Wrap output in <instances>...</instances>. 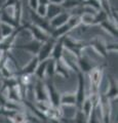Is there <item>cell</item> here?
<instances>
[{
	"mask_svg": "<svg viewBox=\"0 0 118 123\" xmlns=\"http://www.w3.org/2000/svg\"><path fill=\"white\" fill-rule=\"evenodd\" d=\"M89 76V91H90V98L98 97L100 95V87L102 84V80L104 77V66H100L93 69L90 72L87 73Z\"/></svg>",
	"mask_w": 118,
	"mask_h": 123,
	"instance_id": "6da1fadb",
	"label": "cell"
},
{
	"mask_svg": "<svg viewBox=\"0 0 118 123\" xmlns=\"http://www.w3.org/2000/svg\"><path fill=\"white\" fill-rule=\"evenodd\" d=\"M89 44L87 42H83L81 40L74 39L70 36L66 35L64 37V48L72 52L77 57L80 56L81 52L84 50L86 47H88Z\"/></svg>",
	"mask_w": 118,
	"mask_h": 123,
	"instance_id": "7a4b0ae2",
	"label": "cell"
},
{
	"mask_svg": "<svg viewBox=\"0 0 118 123\" xmlns=\"http://www.w3.org/2000/svg\"><path fill=\"white\" fill-rule=\"evenodd\" d=\"M112 102L110 98L105 97L104 94H100L99 98L98 109L101 112V120L103 123H110L111 122V114H112Z\"/></svg>",
	"mask_w": 118,
	"mask_h": 123,
	"instance_id": "3957f363",
	"label": "cell"
},
{
	"mask_svg": "<svg viewBox=\"0 0 118 123\" xmlns=\"http://www.w3.org/2000/svg\"><path fill=\"white\" fill-rule=\"evenodd\" d=\"M44 82H45V86H46L48 102L50 104V106H52L54 108H61V104H60L61 94L56 90L54 81H52V78H48L47 81H44Z\"/></svg>",
	"mask_w": 118,
	"mask_h": 123,
	"instance_id": "277c9868",
	"label": "cell"
},
{
	"mask_svg": "<svg viewBox=\"0 0 118 123\" xmlns=\"http://www.w3.org/2000/svg\"><path fill=\"white\" fill-rule=\"evenodd\" d=\"M77 65H78L79 71L82 72L83 74H86V73L90 72L93 69L99 66L97 63H94V61L90 56L83 53V51L81 52L80 56L77 59Z\"/></svg>",
	"mask_w": 118,
	"mask_h": 123,
	"instance_id": "5b68a950",
	"label": "cell"
},
{
	"mask_svg": "<svg viewBox=\"0 0 118 123\" xmlns=\"http://www.w3.org/2000/svg\"><path fill=\"white\" fill-rule=\"evenodd\" d=\"M24 26H25V29L28 30L30 35L33 37V39H35L37 41L44 42L50 37V35H49L47 32H45L44 30L39 28V27L36 26V25L32 24V23H28V24H26Z\"/></svg>",
	"mask_w": 118,
	"mask_h": 123,
	"instance_id": "8992f818",
	"label": "cell"
},
{
	"mask_svg": "<svg viewBox=\"0 0 118 123\" xmlns=\"http://www.w3.org/2000/svg\"><path fill=\"white\" fill-rule=\"evenodd\" d=\"M56 40L55 38L52 37H49L46 41L42 42V44L40 46V49L37 53V57H38V61L41 62V61H45V60H48L51 55V51H52V48H54V45L56 43Z\"/></svg>",
	"mask_w": 118,
	"mask_h": 123,
	"instance_id": "52a82bcc",
	"label": "cell"
},
{
	"mask_svg": "<svg viewBox=\"0 0 118 123\" xmlns=\"http://www.w3.org/2000/svg\"><path fill=\"white\" fill-rule=\"evenodd\" d=\"M77 74V78H78V87H77V91H76V101H77V105L76 108L80 109V107L82 105L83 101L86 98V91H85V79H84V74L82 72L79 71Z\"/></svg>",
	"mask_w": 118,
	"mask_h": 123,
	"instance_id": "ba28073f",
	"label": "cell"
},
{
	"mask_svg": "<svg viewBox=\"0 0 118 123\" xmlns=\"http://www.w3.org/2000/svg\"><path fill=\"white\" fill-rule=\"evenodd\" d=\"M30 15H31L32 24L38 26L39 28L44 30L45 32H47L49 35H50L54 29H52L51 26L49 25V21L47 20L46 18H43V17H40V15H38L35 12V10H33V9H30Z\"/></svg>",
	"mask_w": 118,
	"mask_h": 123,
	"instance_id": "9c48e42d",
	"label": "cell"
},
{
	"mask_svg": "<svg viewBox=\"0 0 118 123\" xmlns=\"http://www.w3.org/2000/svg\"><path fill=\"white\" fill-rule=\"evenodd\" d=\"M42 44V42L40 41H37L35 39H32L30 40L29 42L25 44H21V45H13L12 48H18V49H23V50H26L30 52L32 55H37L38 51L40 49V46Z\"/></svg>",
	"mask_w": 118,
	"mask_h": 123,
	"instance_id": "30bf717a",
	"label": "cell"
},
{
	"mask_svg": "<svg viewBox=\"0 0 118 123\" xmlns=\"http://www.w3.org/2000/svg\"><path fill=\"white\" fill-rule=\"evenodd\" d=\"M38 63H39V61H38L37 55H33V57L30 60V62L26 65L25 67H23L22 69H19V71L17 72L16 76H24V75L31 76V75H34Z\"/></svg>",
	"mask_w": 118,
	"mask_h": 123,
	"instance_id": "8fae6325",
	"label": "cell"
},
{
	"mask_svg": "<svg viewBox=\"0 0 118 123\" xmlns=\"http://www.w3.org/2000/svg\"><path fill=\"white\" fill-rule=\"evenodd\" d=\"M35 98L37 102H48V95L44 80L37 79V83L35 86Z\"/></svg>",
	"mask_w": 118,
	"mask_h": 123,
	"instance_id": "7c38bea8",
	"label": "cell"
},
{
	"mask_svg": "<svg viewBox=\"0 0 118 123\" xmlns=\"http://www.w3.org/2000/svg\"><path fill=\"white\" fill-rule=\"evenodd\" d=\"M89 46L94 49V51L98 52V55H100L103 57H107V49H106V42L102 39V38H94L89 42Z\"/></svg>",
	"mask_w": 118,
	"mask_h": 123,
	"instance_id": "4fadbf2b",
	"label": "cell"
},
{
	"mask_svg": "<svg viewBox=\"0 0 118 123\" xmlns=\"http://www.w3.org/2000/svg\"><path fill=\"white\" fill-rule=\"evenodd\" d=\"M70 68L65 64V62L60 59L56 61V69H55V74L61 76L64 79H69L70 78Z\"/></svg>",
	"mask_w": 118,
	"mask_h": 123,
	"instance_id": "5bb4252c",
	"label": "cell"
},
{
	"mask_svg": "<svg viewBox=\"0 0 118 123\" xmlns=\"http://www.w3.org/2000/svg\"><path fill=\"white\" fill-rule=\"evenodd\" d=\"M69 17H70V13L65 10V11H63V12L59 13L58 15H56L55 18H52L51 20H49V25L51 26L52 29L59 28V27L63 26L64 24H66Z\"/></svg>",
	"mask_w": 118,
	"mask_h": 123,
	"instance_id": "9a60e30c",
	"label": "cell"
},
{
	"mask_svg": "<svg viewBox=\"0 0 118 123\" xmlns=\"http://www.w3.org/2000/svg\"><path fill=\"white\" fill-rule=\"evenodd\" d=\"M108 78H109V88L104 93V95L110 98L111 101H114V99H117V95H118L117 82L111 75H108Z\"/></svg>",
	"mask_w": 118,
	"mask_h": 123,
	"instance_id": "2e32d148",
	"label": "cell"
},
{
	"mask_svg": "<svg viewBox=\"0 0 118 123\" xmlns=\"http://www.w3.org/2000/svg\"><path fill=\"white\" fill-rule=\"evenodd\" d=\"M64 37H61V38H59V39H56V43L54 45V48H52L50 57L56 60V61L60 60L63 55V52H64Z\"/></svg>",
	"mask_w": 118,
	"mask_h": 123,
	"instance_id": "e0dca14e",
	"label": "cell"
},
{
	"mask_svg": "<svg viewBox=\"0 0 118 123\" xmlns=\"http://www.w3.org/2000/svg\"><path fill=\"white\" fill-rule=\"evenodd\" d=\"M100 26L109 34V35H111L114 38H117V34H118L117 33V23L108 18V20L101 23Z\"/></svg>",
	"mask_w": 118,
	"mask_h": 123,
	"instance_id": "ac0fdd59",
	"label": "cell"
},
{
	"mask_svg": "<svg viewBox=\"0 0 118 123\" xmlns=\"http://www.w3.org/2000/svg\"><path fill=\"white\" fill-rule=\"evenodd\" d=\"M60 104L61 107L67 106V107H76L77 101H76V94L75 93H63L60 97Z\"/></svg>",
	"mask_w": 118,
	"mask_h": 123,
	"instance_id": "d6986e66",
	"label": "cell"
},
{
	"mask_svg": "<svg viewBox=\"0 0 118 123\" xmlns=\"http://www.w3.org/2000/svg\"><path fill=\"white\" fill-rule=\"evenodd\" d=\"M65 11V9L62 7L61 4H54V3H48L47 4V8H46V15L45 18L47 20H51L52 18H55L56 15H58L59 13Z\"/></svg>",
	"mask_w": 118,
	"mask_h": 123,
	"instance_id": "ffe728a7",
	"label": "cell"
},
{
	"mask_svg": "<svg viewBox=\"0 0 118 123\" xmlns=\"http://www.w3.org/2000/svg\"><path fill=\"white\" fill-rule=\"evenodd\" d=\"M69 32H71V29L66 23V24H64L63 26H61V27H59V28H56V29L52 30V32L50 34V37L55 38V39H59V38H61V37H64V36L68 35Z\"/></svg>",
	"mask_w": 118,
	"mask_h": 123,
	"instance_id": "44dd1931",
	"label": "cell"
},
{
	"mask_svg": "<svg viewBox=\"0 0 118 123\" xmlns=\"http://www.w3.org/2000/svg\"><path fill=\"white\" fill-rule=\"evenodd\" d=\"M47 61H48V60H45V61H41V62H39V63H38L37 68H36V70H35V73H34V75L36 76L37 79H39V80H44V78L46 77Z\"/></svg>",
	"mask_w": 118,
	"mask_h": 123,
	"instance_id": "7402d4cb",
	"label": "cell"
},
{
	"mask_svg": "<svg viewBox=\"0 0 118 123\" xmlns=\"http://www.w3.org/2000/svg\"><path fill=\"white\" fill-rule=\"evenodd\" d=\"M0 22L5 23V24H8L10 26H12L13 28H19L14 18H12V15H10L9 13H7L4 9L1 10V14H0Z\"/></svg>",
	"mask_w": 118,
	"mask_h": 123,
	"instance_id": "603a6c76",
	"label": "cell"
},
{
	"mask_svg": "<svg viewBox=\"0 0 118 123\" xmlns=\"http://www.w3.org/2000/svg\"><path fill=\"white\" fill-rule=\"evenodd\" d=\"M108 18H109V17H108V14H107V12H106L105 10H103V9L98 10L97 12L94 13V15H93V26L100 25L101 23H103V22L106 21V20H108Z\"/></svg>",
	"mask_w": 118,
	"mask_h": 123,
	"instance_id": "cb8c5ba5",
	"label": "cell"
},
{
	"mask_svg": "<svg viewBox=\"0 0 118 123\" xmlns=\"http://www.w3.org/2000/svg\"><path fill=\"white\" fill-rule=\"evenodd\" d=\"M93 102H91L90 98L89 97H86L85 99L83 101L81 107H80V110L83 112V114L86 116V118H88L89 114L91 112V110H93Z\"/></svg>",
	"mask_w": 118,
	"mask_h": 123,
	"instance_id": "d4e9b609",
	"label": "cell"
},
{
	"mask_svg": "<svg viewBox=\"0 0 118 123\" xmlns=\"http://www.w3.org/2000/svg\"><path fill=\"white\" fill-rule=\"evenodd\" d=\"M67 24H68V26L70 27L71 31L76 29V28H78V27L81 25L80 15H78V14H70V17H69V18H68V21H67Z\"/></svg>",
	"mask_w": 118,
	"mask_h": 123,
	"instance_id": "484cf974",
	"label": "cell"
},
{
	"mask_svg": "<svg viewBox=\"0 0 118 123\" xmlns=\"http://www.w3.org/2000/svg\"><path fill=\"white\" fill-rule=\"evenodd\" d=\"M17 28H13L12 26H10L8 24H5V23L0 22V34H1L2 38H5L7 36L11 35Z\"/></svg>",
	"mask_w": 118,
	"mask_h": 123,
	"instance_id": "4316f807",
	"label": "cell"
},
{
	"mask_svg": "<svg viewBox=\"0 0 118 123\" xmlns=\"http://www.w3.org/2000/svg\"><path fill=\"white\" fill-rule=\"evenodd\" d=\"M68 123H88V122H87V118L83 114L82 111L80 109H77L74 117L70 121H68Z\"/></svg>",
	"mask_w": 118,
	"mask_h": 123,
	"instance_id": "83f0119b",
	"label": "cell"
},
{
	"mask_svg": "<svg viewBox=\"0 0 118 123\" xmlns=\"http://www.w3.org/2000/svg\"><path fill=\"white\" fill-rule=\"evenodd\" d=\"M80 4H82V3L80 1H78V0H64L61 5H62V7L66 11H70L71 9L75 8V7H77Z\"/></svg>",
	"mask_w": 118,
	"mask_h": 123,
	"instance_id": "f1b7e54d",
	"label": "cell"
},
{
	"mask_svg": "<svg viewBox=\"0 0 118 123\" xmlns=\"http://www.w3.org/2000/svg\"><path fill=\"white\" fill-rule=\"evenodd\" d=\"M55 69H56V60L49 57L47 61V66H46V76L48 78H52L54 77Z\"/></svg>",
	"mask_w": 118,
	"mask_h": 123,
	"instance_id": "f546056e",
	"label": "cell"
},
{
	"mask_svg": "<svg viewBox=\"0 0 118 123\" xmlns=\"http://www.w3.org/2000/svg\"><path fill=\"white\" fill-rule=\"evenodd\" d=\"M87 122L88 123H101L100 120H99V115L97 113L96 106H93V110H91L89 116H88V118H87Z\"/></svg>",
	"mask_w": 118,
	"mask_h": 123,
	"instance_id": "4dcf8cb0",
	"label": "cell"
},
{
	"mask_svg": "<svg viewBox=\"0 0 118 123\" xmlns=\"http://www.w3.org/2000/svg\"><path fill=\"white\" fill-rule=\"evenodd\" d=\"M46 8H47V4H38V6L35 9V12L38 15H40V17L45 18V15H46Z\"/></svg>",
	"mask_w": 118,
	"mask_h": 123,
	"instance_id": "1f68e13d",
	"label": "cell"
},
{
	"mask_svg": "<svg viewBox=\"0 0 118 123\" xmlns=\"http://www.w3.org/2000/svg\"><path fill=\"white\" fill-rule=\"evenodd\" d=\"M106 49H107V52H109V51L117 52V50H118L117 43H106Z\"/></svg>",
	"mask_w": 118,
	"mask_h": 123,
	"instance_id": "d6a6232c",
	"label": "cell"
},
{
	"mask_svg": "<svg viewBox=\"0 0 118 123\" xmlns=\"http://www.w3.org/2000/svg\"><path fill=\"white\" fill-rule=\"evenodd\" d=\"M38 4H39L38 0H29V7H30V9L35 10L36 7L38 6Z\"/></svg>",
	"mask_w": 118,
	"mask_h": 123,
	"instance_id": "836d02e7",
	"label": "cell"
},
{
	"mask_svg": "<svg viewBox=\"0 0 118 123\" xmlns=\"http://www.w3.org/2000/svg\"><path fill=\"white\" fill-rule=\"evenodd\" d=\"M64 0H49V3H54V4H62Z\"/></svg>",
	"mask_w": 118,
	"mask_h": 123,
	"instance_id": "e575fe53",
	"label": "cell"
},
{
	"mask_svg": "<svg viewBox=\"0 0 118 123\" xmlns=\"http://www.w3.org/2000/svg\"><path fill=\"white\" fill-rule=\"evenodd\" d=\"M39 4H48L49 3V0H38Z\"/></svg>",
	"mask_w": 118,
	"mask_h": 123,
	"instance_id": "d590c367",
	"label": "cell"
},
{
	"mask_svg": "<svg viewBox=\"0 0 118 123\" xmlns=\"http://www.w3.org/2000/svg\"><path fill=\"white\" fill-rule=\"evenodd\" d=\"M5 1H6V0H0V9H2V8H3Z\"/></svg>",
	"mask_w": 118,
	"mask_h": 123,
	"instance_id": "8d00e7d4",
	"label": "cell"
},
{
	"mask_svg": "<svg viewBox=\"0 0 118 123\" xmlns=\"http://www.w3.org/2000/svg\"><path fill=\"white\" fill-rule=\"evenodd\" d=\"M6 123H11V122L8 120V119H6Z\"/></svg>",
	"mask_w": 118,
	"mask_h": 123,
	"instance_id": "74e56055",
	"label": "cell"
},
{
	"mask_svg": "<svg viewBox=\"0 0 118 123\" xmlns=\"http://www.w3.org/2000/svg\"><path fill=\"white\" fill-rule=\"evenodd\" d=\"M0 115H1V107H0Z\"/></svg>",
	"mask_w": 118,
	"mask_h": 123,
	"instance_id": "f35d334b",
	"label": "cell"
},
{
	"mask_svg": "<svg viewBox=\"0 0 118 123\" xmlns=\"http://www.w3.org/2000/svg\"><path fill=\"white\" fill-rule=\"evenodd\" d=\"M1 10H2V9H0V14H1Z\"/></svg>",
	"mask_w": 118,
	"mask_h": 123,
	"instance_id": "ab89813d",
	"label": "cell"
},
{
	"mask_svg": "<svg viewBox=\"0 0 118 123\" xmlns=\"http://www.w3.org/2000/svg\"><path fill=\"white\" fill-rule=\"evenodd\" d=\"M0 107H1V106H0Z\"/></svg>",
	"mask_w": 118,
	"mask_h": 123,
	"instance_id": "60d3db41",
	"label": "cell"
}]
</instances>
